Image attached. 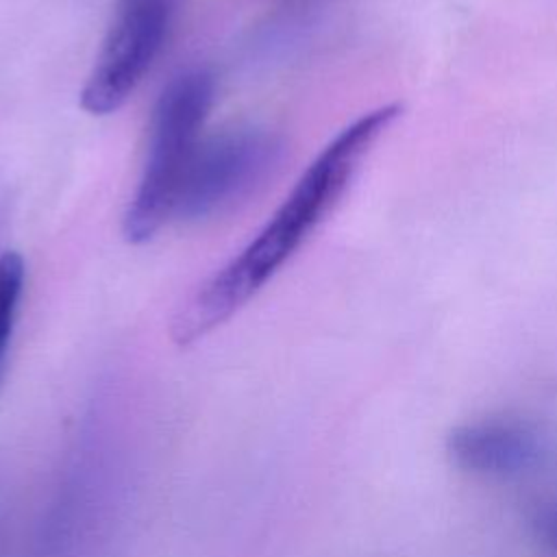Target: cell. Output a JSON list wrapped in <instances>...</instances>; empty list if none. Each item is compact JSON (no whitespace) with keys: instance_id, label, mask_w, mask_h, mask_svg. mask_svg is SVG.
I'll list each match as a JSON object with an SVG mask.
<instances>
[{"instance_id":"obj_1","label":"cell","mask_w":557,"mask_h":557,"mask_svg":"<svg viewBox=\"0 0 557 557\" xmlns=\"http://www.w3.org/2000/svg\"><path fill=\"white\" fill-rule=\"evenodd\" d=\"M400 113L398 102L381 104L344 126L320 150L259 235L178 307L170 326L176 346H191L215 331L276 274L333 211L366 154Z\"/></svg>"},{"instance_id":"obj_2","label":"cell","mask_w":557,"mask_h":557,"mask_svg":"<svg viewBox=\"0 0 557 557\" xmlns=\"http://www.w3.org/2000/svg\"><path fill=\"white\" fill-rule=\"evenodd\" d=\"M211 102L213 76L205 70H189L161 91L150 122L148 159L124 213L122 231L131 244L152 239L176 213Z\"/></svg>"},{"instance_id":"obj_3","label":"cell","mask_w":557,"mask_h":557,"mask_svg":"<svg viewBox=\"0 0 557 557\" xmlns=\"http://www.w3.org/2000/svg\"><path fill=\"white\" fill-rule=\"evenodd\" d=\"M283 139L268 128H235L200 144L183 183L176 213L205 220L259 191L283 159Z\"/></svg>"},{"instance_id":"obj_4","label":"cell","mask_w":557,"mask_h":557,"mask_svg":"<svg viewBox=\"0 0 557 557\" xmlns=\"http://www.w3.org/2000/svg\"><path fill=\"white\" fill-rule=\"evenodd\" d=\"M176 0H115L109 33L81 89V107L91 115L117 111L157 59Z\"/></svg>"},{"instance_id":"obj_5","label":"cell","mask_w":557,"mask_h":557,"mask_svg":"<svg viewBox=\"0 0 557 557\" xmlns=\"http://www.w3.org/2000/svg\"><path fill=\"white\" fill-rule=\"evenodd\" d=\"M446 453L453 463L479 474L518 472L535 455V440L513 422L479 420L448 431Z\"/></svg>"},{"instance_id":"obj_6","label":"cell","mask_w":557,"mask_h":557,"mask_svg":"<svg viewBox=\"0 0 557 557\" xmlns=\"http://www.w3.org/2000/svg\"><path fill=\"white\" fill-rule=\"evenodd\" d=\"M24 289V259L15 250L0 255V381L4 374L7 352L17 318V307Z\"/></svg>"},{"instance_id":"obj_7","label":"cell","mask_w":557,"mask_h":557,"mask_svg":"<svg viewBox=\"0 0 557 557\" xmlns=\"http://www.w3.org/2000/svg\"><path fill=\"white\" fill-rule=\"evenodd\" d=\"M535 540L557 557V503H546L535 507L529 518Z\"/></svg>"}]
</instances>
